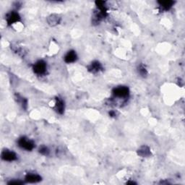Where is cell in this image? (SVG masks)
<instances>
[{"instance_id":"cell-8","label":"cell","mask_w":185,"mask_h":185,"mask_svg":"<svg viewBox=\"0 0 185 185\" xmlns=\"http://www.w3.org/2000/svg\"><path fill=\"white\" fill-rule=\"evenodd\" d=\"M101 69V64L98 62H92L90 66V70H91L92 72H97L100 71V69Z\"/></svg>"},{"instance_id":"cell-10","label":"cell","mask_w":185,"mask_h":185,"mask_svg":"<svg viewBox=\"0 0 185 185\" xmlns=\"http://www.w3.org/2000/svg\"><path fill=\"white\" fill-rule=\"evenodd\" d=\"M139 153L140 156H144L145 157V156H148V155L150 154V151H149V149L147 148V147H143V148L139 150Z\"/></svg>"},{"instance_id":"cell-6","label":"cell","mask_w":185,"mask_h":185,"mask_svg":"<svg viewBox=\"0 0 185 185\" xmlns=\"http://www.w3.org/2000/svg\"><path fill=\"white\" fill-rule=\"evenodd\" d=\"M77 59V55L76 53L74 51H70L66 54L65 57V61L67 63H72V62H74Z\"/></svg>"},{"instance_id":"cell-11","label":"cell","mask_w":185,"mask_h":185,"mask_svg":"<svg viewBox=\"0 0 185 185\" xmlns=\"http://www.w3.org/2000/svg\"><path fill=\"white\" fill-rule=\"evenodd\" d=\"M172 4V2H160V7L165 9H169L171 7Z\"/></svg>"},{"instance_id":"cell-7","label":"cell","mask_w":185,"mask_h":185,"mask_svg":"<svg viewBox=\"0 0 185 185\" xmlns=\"http://www.w3.org/2000/svg\"><path fill=\"white\" fill-rule=\"evenodd\" d=\"M19 19H20V17H19L18 13L11 12L10 14H9L8 16H7V21L9 24H13L18 22Z\"/></svg>"},{"instance_id":"cell-12","label":"cell","mask_w":185,"mask_h":185,"mask_svg":"<svg viewBox=\"0 0 185 185\" xmlns=\"http://www.w3.org/2000/svg\"><path fill=\"white\" fill-rule=\"evenodd\" d=\"M48 152H49L48 148H47L46 147L43 146V147H41V148H40V153H41V154L46 155L47 153H48Z\"/></svg>"},{"instance_id":"cell-5","label":"cell","mask_w":185,"mask_h":185,"mask_svg":"<svg viewBox=\"0 0 185 185\" xmlns=\"http://www.w3.org/2000/svg\"><path fill=\"white\" fill-rule=\"evenodd\" d=\"M41 180V177L38 174H34V173H29L25 177V181L27 182L30 183H36L40 182Z\"/></svg>"},{"instance_id":"cell-3","label":"cell","mask_w":185,"mask_h":185,"mask_svg":"<svg viewBox=\"0 0 185 185\" xmlns=\"http://www.w3.org/2000/svg\"><path fill=\"white\" fill-rule=\"evenodd\" d=\"M2 158L7 161H13L17 159V155L15 153L11 151V150H5L2 153Z\"/></svg>"},{"instance_id":"cell-1","label":"cell","mask_w":185,"mask_h":185,"mask_svg":"<svg viewBox=\"0 0 185 185\" xmlns=\"http://www.w3.org/2000/svg\"><path fill=\"white\" fill-rule=\"evenodd\" d=\"M18 145L22 149H25L26 150H31L34 148V143L31 140L22 137L18 140Z\"/></svg>"},{"instance_id":"cell-4","label":"cell","mask_w":185,"mask_h":185,"mask_svg":"<svg viewBox=\"0 0 185 185\" xmlns=\"http://www.w3.org/2000/svg\"><path fill=\"white\" fill-rule=\"evenodd\" d=\"M114 94L115 96L116 97H119V98H124L126 97V96L128 95L129 93V90L126 87H119V88H115L114 90Z\"/></svg>"},{"instance_id":"cell-2","label":"cell","mask_w":185,"mask_h":185,"mask_svg":"<svg viewBox=\"0 0 185 185\" xmlns=\"http://www.w3.org/2000/svg\"><path fill=\"white\" fill-rule=\"evenodd\" d=\"M34 72L38 75H42L45 73L46 69V65L44 62L39 61L35 64L33 67Z\"/></svg>"},{"instance_id":"cell-9","label":"cell","mask_w":185,"mask_h":185,"mask_svg":"<svg viewBox=\"0 0 185 185\" xmlns=\"http://www.w3.org/2000/svg\"><path fill=\"white\" fill-rule=\"evenodd\" d=\"M56 108L57 109L58 112L62 113L65 109V104L62 100H57V102L56 103Z\"/></svg>"}]
</instances>
